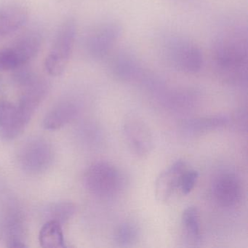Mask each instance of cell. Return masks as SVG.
I'll return each mask as SVG.
<instances>
[{
    "label": "cell",
    "instance_id": "obj_8",
    "mask_svg": "<svg viewBox=\"0 0 248 248\" xmlns=\"http://www.w3.org/2000/svg\"><path fill=\"white\" fill-rule=\"evenodd\" d=\"M51 146L43 140H34L27 143L21 154V162L26 170L40 172L46 170L52 162Z\"/></svg>",
    "mask_w": 248,
    "mask_h": 248
},
{
    "label": "cell",
    "instance_id": "obj_13",
    "mask_svg": "<svg viewBox=\"0 0 248 248\" xmlns=\"http://www.w3.org/2000/svg\"><path fill=\"white\" fill-rule=\"evenodd\" d=\"M229 121L228 116L218 114L188 120L184 123L183 127L188 134L197 136L225 127Z\"/></svg>",
    "mask_w": 248,
    "mask_h": 248
},
{
    "label": "cell",
    "instance_id": "obj_4",
    "mask_svg": "<svg viewBox=\"0 0 248 248\" xmlns=\"http://www.w3.org/2000/svg\"><path fill=\"white\" fill-rule=\"evenodd\" d=\"M41 40L37 34H28L8 47L0 49V71L18 70L38 53Z\"/></svg>",
    "mask_w": 248,
    "mask_h": 248
},
{
    "label": "cell",
    "instance_id": "obj_12",
    "mask_svg": "<svg viewBox=\"0 0 248 248\" xmlns=\"http://www.w3.org/2000/svg\"><path fill=\"white\" fill-rule=\"evenodd\" d=\"M78 114V107L74 103L66 101L55 107L45 117L43 127L48 130H56L70 123Z\"/></svg>",
    "mask_w": 248,
    "mask_h": 248
},
{
    "label": "cell",
    "instance_id": "obj_2",
    "mask_svg": "<svg viewBox=\"0 0 248 248\" xmlns=\"http://www.w3.org/2000/svg\"><path fill=\"white\" fill-rule=\"evenodd\" d=\"M84 183L88 191L101 198H109L118 194L124 185L120 170L112 164L98 162L87 170Z\"/></svg>",
    "mask_w": 248,
    "mask_h": 248
},
{
    "label": "cell",
    "instance_id": "obj_1",
    "mask_svg": "<svg viewBox=\"0 0 248 248\" xmlns=\"http://www.w3.org/2000/svg\"><path fill=\"white\" fill-rule=\"evenodd\" d=\"M242 31H231L219 39L214 49L215 63L220 75L229 82L247 78L248 43Z\"/></svg>",
    "mask_w": 248,
    "mask_h": 248
},
{
    "label": "cell",
    "instance_id": "obj_20",
    "mask_svg": "<svg viewBox=\"0 0 248 248\" xmlns=\"http://www.w3.org/2000/svg\"><path fill=\"white\" fill-rule=\"evenodd\" d=\"M199 172L194 170H186L181 175L179 188L184 194H188L192 191L197 184Z\"/></svg>",
    "mask_w": 248,
    "mask_h": 248
},
{
    "label": "cell",
    "instance_id": "obj_3",
    "mask_svg": "<svg viewBox=\"0 0 248 248\" xmlns=\"http://www.w3.org/2000/svg\"><path fill=\"white\" fill-rule=\"evenodd\" d=\"M76 24L72 20L66 21L58 31L54 43L46 59V68L52 76L62 75L72 55L76 39Z\"/></svg>",
    "mask_w": 248,
    "mask_h": 248
},
{
    "label": "cell",
    "instance_id": "obj_18",
    "mask_svg": "<svg viewBox=\"0 0 248 248\" xmlns=\"http://www.w3.org/2000/svg\"><path fill=\"white\" fill-rule=\"evenodd\" d=\"M139 236V230L136 225L131 223H124L116 230L114 241L120 246L128 247L136 243Z\"/></svg>",
    "mask_w": 248,
    "mask_h": 248
},
{
    "label": "cell",
    "instance_id": "obj_17",
    "mask_svg": "<svg viewBox=\"0 0 248 248\" xmlns=\"http://www.w3.org/2000/svg\"><path fill=\"white\" fill-rule=\"evenodd\" d=\"M113 71L116 76L124 80L133 79L139 76V65L130 56H120L113 63Z\"/></svg>",
    "mask_w": 248,
    "mask_h": 248
},
{
    "label": "cell",
    "instance_id": "obj_11",
    "mask_svg": "<svg viewBox=\"0 0 248 248\" xmlns=\"http://www.w3.org/2000/svg\"><path fill=\"white\" fill-rule=\"evenodd\" d=\"M27 11L18 5L0 7V37L19 30L27 22Z\"/></svg>",
    "mask_w": 248,
    "mask_h": 248
},
{
    "label": "cell",
    "instance_id": "obj_10",
    "mask_svg": "<svg viewBox=\"0 0 248 248\" xmlns=\"http://www.w3.org/2000/svg\"><path fill=\"white\" fill-rule=\"evenodd\" d=\"M186 169L185 162L179 159L159 174L155 183V196L158 201L165 202L172 197L179 188L181 175Z\"/></svg>",
    "mask_w": 248,
    "mask_h": 248
},
{
    "label": "cell",
    "instance_id": "obj_16",
    "mask_svg": "<svg viewBox=\"0 0 248 248\" xmlns=\"http://www.w3.org/2000/svg\"><path fill=\"white\" fill-rule=\"evenodd\" d=\"M181 224L187 239L195 245L200 243L201 240V232L199 213L195 207H188L183 212Z\"/></svg>",
    "mask_w": 248,
    "mask_h": 248
},
{
    "label": "cell",
    "instance_id": "obj_14",
    "mask_svg": "<svg viewBox=\"0 0 248 248\" xmlns=\"http://www.w3.org/2000/svg\"><path fill=\"white\" fill-rule=\"evenodd\" d=\"M121 29L115 23L106 24L94 35L92 47L98 56L107 54L120 37Z\"/></svg>",
    "mask_w": 248,
    "mask_h": 248
},
{
    "label": "cell",
    "instance_id": "obj_15",
    "mask_svg": "<svg viewBox=\"0 0 248 248\" xmlns=\"http://www.w3.org/2000/svg\"><path fill=\"white\" fill-rule=\"evenodd\" d=\"M39 241L42 248H65L66 245L62 223L52 219L46 222L40 230Z\"/></svg>",
    "mask_w": 248,
    "mask_h": 248
},
{
    "label": "cell",
    "instance_id": "obj_7",
    "mask_svg": "<svg viewBox=\"0 0 248 248\" xmlns=\"http://www.w3.org/2000/svg\"><path fill=\"white\" fill-rule=\"evenodd\" d=\"M30 120L18 105L7 100H0V134L5 139H14L19 136Z\"/></svg>",
    "mask_w": 248,
    "mask_h": 248
},
{
    "label": "cell",
    "instance_id": "obj_6",
    "mask_svg": "<svg viewBox=\"0 0 248 248\" xmlns=\"http://www.w3.org/2000/svg\"><path fill=\"white\" fill-rule=\"evenodd\" d=\"M169 54L172 63L184 72L195 73L202 66L201 51L190 42L185 40L173 42L170 46Z\"/></svg>",
    "mask_w": 248,
    "mask_h": 248
},
{
    "label": "cell",
    "instance_id": "obj_9",
    "mask_svg": "<svg viewBox=\"0 0 248 248\" xmlns=\"http://www.w3.org/2000/svg\"><path fill=\"white\" fill-rule=\"evenodd\" d=\"M242 192L240 181L231 172L220 174L213 182V197L222 207H234L240 202Z\"/></svg>",
    "mask_w": 248,
    "mask_h": 248
},
{
    "label": "cell",
    "instance_id": "obj_19",
    "mask_svg": "<svg viewBox=\"0 0 248 248\" xmlns=\"http://www.w3.org/2000/svg\"><path fill=\"white\" fill-rule=\"evenodd\" d=\"M75 213V205L70 202H62L55 204L50 211L52 220H58L61 223L69 220Z\"/></svg>",
    "mask_w": 248,
    "mask_h": 248
},
{
    "label": "cell",
    "instance_id": "obj_5",
    "mask_svg": "<svg viewBox=\"0 0 248 248\" xmlns=\"http://www.w3.org/2000/svg\"><path fill=\"white\" fill-rule=\"evenodd\" d=\"M123 134L132 153L143 157L150 154L153 139L149 127L137 117H129L123 124Z\"/></svg>",
    "mask_w": 248,
    "mask_h": 248
}]
</instances>
